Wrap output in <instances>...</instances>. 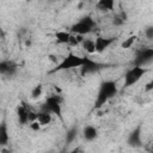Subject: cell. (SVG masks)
I'll return each instance as SVG.
<instances>
[{
  "mask_svg": "<svg viewBox=\"0 0 153 153\" xmlns=\"http://www.w3.org/2000/svg\"><path fill=\"white\" fill-rule=\"evenodd\" d=\"M117 94V84L114 80H104L99 85V90L94 100V109L102 108L109 99Z\"/></svg>",
  "mask_w": 153,
  "mask_h": 153,
  "instance_id": "6da1fadb",
  "label": "cell"
},
{
  "mask_svg": "<svg viewBox=\"0 0 153 153\" xmlns=\"http://www.w3.org/2000/svg\"><path fill=\"white\" fill-rule=\"evenodd\" d=\"M84 61H85V57L78 56L74 53H69L62 59V61L60 63L56 65V67H54L50 71V73H56V72L67 71V69H72V68H80L82 66Z\"/></svg>",
  "mask_w": 153,
  "mask_h": 153,
  "instance_id": "7a4b0ae2",
  "label": "cell"
},
{
  "mask_svg": "<svg viewBox=\"0 0 153 153\" xmlns=\"http://www.w3.org/2000/svg\"><path fill=\"white\" fill-rule=\"evenodd\" d=\"M94 26H96V23L92 19V17L86 16V17H82L80 20H78L76 23H74L71 26V32L84 36V35L90 33Z\"/></svg>",
  "mask_w": 153,
  "mask_h": 153,
  "instance_id": "3957f363",
  "label": "cell"
},
{
  "mask_svg": "<svg viewBox=\"0 0 153 153\" xmlns=\"http://www.w3.org/2000/svg\"><path fill=\"white\" fill-rule=\"evenodd\" d=\"M148 72V69L143 66H137L134 65L130 69L127 71V73L124 74V87H130L134 84H136L146 73Z\"/></svg>",
  "mask_w": 153,
  "mask_h": 153,
  "instance_id": "277c9868",
  "label": "cell"
},
{
  "mask_svg": "<svg viewBox=\"0 0 153 153\" xmlns=\"http://www.w3.org/2000/svg\"><path fill=\"white\" fill-rule=\"evenodd\" d=\"M42 110L48 111L50 114L56 115L57 117L62 118V108H61V99L59 96H50L45 99V103L42 106Z\"/></svg>",
  "mask_w": 153,
  "mask_h": 153,
  "instance_id": "5b68a950",
  "label": "cell"
},
{
  "mask_svg": "<svg viewBox=\"0 0 153 153\" xmlns=\"http://www.w3.org/2000/svg\"><path fill=\"white\" fill-rule=\"evenodd\" d=\"M104 67H108V65L99 63V62L93 61L92 59L85 56V61H84L82 66L80 67V69H81V74H82V75H86V74H90V73L98 72L99 69H102V68H104Z\"/></svg>",
  "mask_w": 153,
  "mask_h": 153,
  "instance_id": "8992f818",
  "label": "cell"
},
{
  "mask_svg": "<svg viewBox=\"0 0 153 153\" xmlns=\"http://www.w3.org/2000/svg\"><path fill=\"white\" fill-rule=\"evenodd\" d=\"M152 60H153V48H142L137 51L135 60H134V65L145 66Z\"/></svg>",
  "mask_w": 153,
  "mask_h": 153,
  "instance_id": "52a82bcc",
  "label": "cell"
},
{
  "mask_svg": "<svg viewBox=\"0 0 153 153\" xmlns=\"http://www.w3.org/2000/svg\"><path fill=\"white\" fill-rule=\"evenodd\" d=\"M141 135H142V126L139 124L136 128H134V130L130 131V134L128 135L127 139V143L130 147H140L142 145V140H141Z\"/></svg>",
  "mask_w": 153,
  "mask_h": 153,
  "instance_id": "ba28073f",
  "label": "cell"
},
{
  "mask_svg": "<svg viewBox=\"0 0 153 153\" xmlns=\"http://www.w3.org/2000/svg\"><path fill=\"white\" fill-rule=\"evenodd\" d=\"M114 42H115V37H102V36H98V37L94 39L96 53H103V51L106 50Z\"/></svg>",
  "mask_w": 153,
  "mask_h": 153,
  "instance_id": "9c48e42d",
  "label": "cell"
},
{
  "mask_svg": "<svg viewBox=\"0 0 153 153\" xmlns=\"http://www.w3.org/2000/svg\"><path fill=\"white\" fill-rule=\"evenodd\" d=\"M17 71V65L11 61H0V74L2 75H13Z\"/></svg>",
  "mask_w": 153,
  "mask_h": 153,
  "instance_id": "30bf717a",
  "label": "cell"
},
{
  "mask_svg": "<svg viewBox=\"0 0 153 153\" xmlns=\"http://www.w3.org/2000/svg\"><path fill=\"white\" fill-rule=\"evenodd\" d=\"M82 136L86 141H93L98 136V130H97L96 127H93L91 124H87L82 129Z\"/></svg>",
  "mask_w": 153,
  "mask_h": 153,
  "instance_id": "8fae6325",
  "label": "cell"
},
{
  "mask_svg": "<svg viewBox=\"0 0 153 153\" xmlns=\"http://www.w3.org/2000/svg\"><path fill=\"white\" fill-rule=\"evenodd\" d=\"M17 117L20 124H26L29 122V109L24 104L17 106Z\"/></svg>",
  "mask_w": 153,
  "mask_h": 153,
  "instance_id": "7c38bea8",
  "label": "cell"
},
{
  "mask_svg": "<svg viewBox=\"0 0 153 153\" xmlns=\"http://www.w3.org/2000/svg\"><path fill=\"white\" fill-rule=\"evenodd\" d=\"M10 136H8V128L5 120L0 122V146H6L8 143Z\"/></svg>",
  "mask_w": 153,
  "mask_h": 153,
  "instance_id": "4fadbf2b",
  "label": "cell"
},
{
  "mask_svg": "<svg viewBox=\"0 0 153 153\" xmlns=\"http://www.w3.org/2000/svg\"><path fill=\"white\" fill-rule=\"evenodd\" d=\"M96 7L99 11H104V12L112 11L115 7V0H98L96 2Z\"/></svg>",
  "mask_w": 153,
  "mask_h": 153,
  "instance_id": "5bb4252c",
  "label": "cell"
},
{
  "mask_svg": "<svg viewBox=\"0 0 153 153\" xmlns=\"http://www.w3.org/2000/svg\"><path fill=\"white\" fill-rule=\"evenodd\" d=\"M37 121L41 123V126H48L51 122V114L44 110H41L37 112Z\"/></svg>",
  "mask_w": 153,
  "mask_h": 153,
  "instance_id": "9a60e30c",
  "label": "cell"
},
{
  "mask_svg": "<svg viewBox=\"0 0 153 153\" xmlns=\"http://www.w3.org/2000/svg\"><path fill=\"white\" fill-rule=\"evenodd\" d=\"M80 44H81L82 49H84L86 53H88V54H93V53H96L94 41H93V39H86V38H84L82 42H81Z\"/></svg>",
  "mask_w": 153,
  "mask_h": 153,
  "instance_id": "2e32d148",
  "label": "cell"
},
{
  "mask_svg": "<svg viewBox=\"0 0 153 153\" xmlns=\"http://www.w3.org/2000/svg\"><path fill=\"white\" fill-rule=\"evenodd\" d=\"M69 36H71V32L68 31H65V30H61V31H57L55 33V37L57 39V42L62 43V44H68V41H69Z\"/></svg>",
  "mask_w": 153,
  "mask_h": 153,
  "instance_id": "e0dca14e",
  "label": "cell"
},
{
  "mask_svg": "<svg viewBox=\"0 0 153 153\" xmlns=\"http://www.w3.org/2000/svg\"><path fill=\"white\" fill-rule=\"evenodd\" d=\"M127 22V13L126 12H120L117 14H115V17L112 18V24L115 26H121Z\"/></svg>",
  "mask_w": 153,
  "mask_h": 153,
  "instance_id": "ac0fdd59",
  "label": "cell"
},
{
  "mask_svg": "<svg viewBox=\"0 0 153 153\" xmlns=\"http://www.w3.org/2000/svg\"><path fill=\"white\" fill-rule=\"evenodd\" d=\"M76 134H78V128L74 126V127H72V128L67 131V134H66V145H71V143L75 140Z\"/></svg>",
  "mask_w": 153,
  "mask_h": 153,
  "instance_id": "d6986e66",
  "label": "cell"
},
{
  "mask_svg": "<svg viewBox=\"0 0 153 153\" xmlns=\"http://www.w3.org/2000/svg\"><path fill=\"white\" fill-rule=\"evenodd\" d=\"M136 38H137L136 35H130L129 37H127V38L121 43V48H122V49H129V48H131V45L135 43Z\"/></svg>",
  "mask_w": 153,
  "mask_h": 153,
  "instance_id": "ffe728a7",
  "label": "cell"
},
{
  "mask_svg": "<svg viewBox=\"0 0 153 153\" xmlns=\"http://www.w3.org/2000/svg\"><path fill=\"white\" fill-rule=\"evenodd\" d=\"M82 39H84V38H82L81 35H76V33H72V32H71L68 44L72 45V47H76V45H79V44L82 42Z\"/></svg>",
  "mask_w": 153,
  "mask_h": 153,
  "instance_id": "44dd1931",
  "label": "cell"
},
{
  "mask_svg": "<svg viewBox=\"0 0 153 153\" xmlns=\"http://www.w3.org/2000/svg\"><path fill=\"white\" fill-rule=\"evenodd\" d=\"M42 92H43V86H42L41 84H38V85H36V86L31 90V97H32L33 99H37V98H39V97L42 96Z\"/></svg>",
  "mask_w": 153,
  "mask_h": 153,
  "instance_id": "7402d4cb",
  "label": "cell"
},
{
  "mask_svg": "<svg viewBox=\"0 0 153 153\" xmlns=\"http://www.w3.org/2000/svg\"><path fill=\"white\" fill-rule=\"evenodd\" d=\"M29 123H30V124H29V126H30V129H31V130H33V131H38V130L41 129V127H42V126H41V123H39L37 120L31 121V122H29Z\"/></svg>",
  "mask_w": 153,
  "mask_h": 153,
  "instance_id": "603a6c76",
  "label": "cell"
},
{
  "mask_svg": "<svg viewBox=\"0 0 153 153\" xmlns=\"http://www.w3.org/2000/svg\"><path fill=\"white\" fill-rule=\"evenodd\" d=\"M145 33H146V37H147L148 39H152V38H153V26H148V27L146 29Z\"/></svg>",
  "mask_w": 153,
  "mask_h": 153,
  "instance_id": "cb8c5ba5",
  "label": "cell"
},
{
  "mask_svg": "<svg viewBox=\"0 0 153 153\" xmlns=\"http://www.w3.org/2000/svg\"><path fill=\"white\" fill-rule=\"evenodd\" d=\"M35 120H37V112H33L32 110L29 109V122L35 121Z\"/></svg>",
  "mask_w": 153,
  "mask_h": 153,
  "instance_id": "d4e9b609",
  "label": "cell"
},
{
  "mask_svg": "<svg viewBox=\"0 0 153 153\" xmlns=\"http://www.w3.org/2000/svg\"><path fill=\"white\" fill-rule=\"evenodd\" d=\"M152 88H153V82H152V81L147 82V84H146V87H145V90H146V91H151Z\"/></svg>",
  "mask_w": 153,
  "mask_h": 153,
  "instance_id": "484cf974",
  "label": "cell"
}]
</instances>
